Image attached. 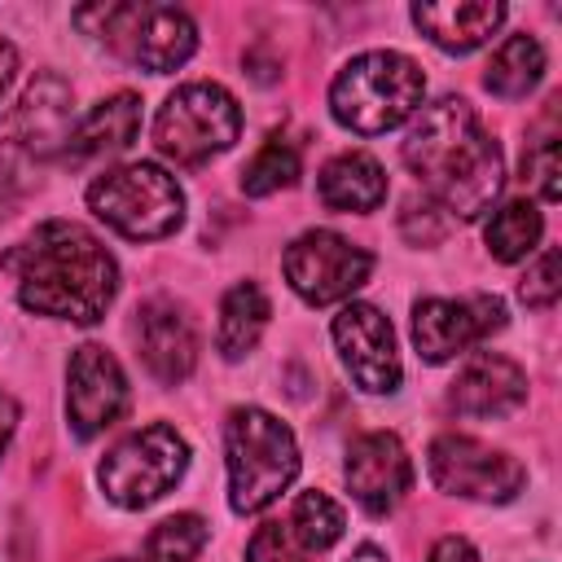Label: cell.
I'll use <instances>...</instances> for the list:
<instances>
[{"label":"cell","instance_id":"cell-1","mask_svg":"<svg viewBox=\"0 0 562 562\" xmlns=\"http://www.w3.org/2000/svg\"><path fill=\"white\" fill-rule=\"evenodd\" d=\"M4 268L18 277L22 307L75 325H97L119 290L114 255L70 220L40 224L22 246L4 255Z\"/></svg>","mask_w":562,"mask_h":562},{"label":"cell","instance_id":"cell-2","mask_svg":"<svg viewBox=\"0 0 562 562\" xmlns=\"http://www.w3.org/2000/svg\"><path fill=\"white\" fill-rule=\"evenodd\" d=\"M404 162L439 202V211H452L461 220L483 215L505 180L501 145L492 140V132H483L479 114L461 97H443L422 110L404 140Z\"/></svg>","mask_w":562,"mask_h":562},{"label":"cell","instance_id":"cell-3","mask_svg":"<svg viewBox=\"0 0 562 562\" xmlns=\"http://www.w3.org/2000/svg\"><path fill=\"white\" fill-rule=\"evenodd\" d=\"M422 92H426V79L413 57L373 48L342 66V75L329 88V110L342 127L360 136H378L400 127L422 105Z\"/></svg>","mask_w":562,"mask_h":562},{"label":"cell","instance_id":"cell-4","mask_svg":"<svg viewBox=\"0 0 562 562\" xmlns=\"http://www.w3.org/2000/svg\"><path fill=\"white\" fill-rule=\"evenodd\" d=\"M224 452H228V505L237 514H259L299 474V448L290 426L263 408L228 413Z\"/></svg>","mask_w":562,"mask_h":562},{"label":"cell","instance_id":"cell-5","mask_svg":"<svg viewBox=\"0 0 562 562\" xmlns=\"http://www.w3.org/2000/svg\"><path fill=\"white\" fill-rule=\"evenodd\" d=\"M88 206L132 241H158L184 220V193L158 162H127L119 171H105L101 180H92Z\"/></svg>","mask_w":562,"mask_h":562},{"label":"cell","instance_id":"cell-6","mask_svg":"<svg viewBox=\"0 0 562 562\" xmlns=\"http://www.w3.org/2000/svg\"><path fill=\"white\" fill-rule=\"evenodd\" d=\"M75 22H101L92 35H105L127 61L167 75L176 66H184L198 48V26L184 9L171 4H92V9H75Z\"/></svg>","mask_w":562,"mask_h":562},{"label":"cell","instance_id":"cell-7","mask_svg":"<svg viewBox=\"0 0 562 562\" xmlns=\"http://www.w3.org/2000/svg\"><path fill=\"white\" fill-rule=\"evenodd\" d=\"M237 132H241V110H237L233 92L220 83L176 88L154 119V145L180 167L224 154L237 140Z\"/></svg>","mask_w":562,"mask_h":562},{"label":"cell","instance_id":"cell-8","mask_svg":"<svg viewBox=\"0 0 562 562\" xmlns=\"http://www.w3.org/2000/svg\"><path fill=\"white\" fill-rule=\"evenodd\" d=\"M184 465H189L184 439H180L171 426L154 422V426L127 435V439L101 461V487H105V496H110L114 505L140 509V505L158 501L162 492H171V487L180 483Z\"/></svg>","mask_w":562,"mask_h":562},{"label":"cell","instance_id":"cell-9","mask_svg":"<svg viewBox=\"0 0 562 562\" xmlns=\"http://www.w3.org/2000/svg\"><path fill=\"white\" fill-rule=\"evenodd\" d=\"M281 268L294 285V294L321 307V303H338L351 290H360L373 272V255L329 228H312L299 241H290Z\"/></svg>","mask_w":562,"mask_h":562},{"label":"cell","instance_id":"cell-10","mask_svg":"<svg viewBox=\"0 0 562 562\" xmlns=\"http://www.w3.org/2000/svg\"><path fill=\"white\" fill-rule=\"evenodd\" d=\"M505 325V303L496 294H465V299H422L413 307V342L422 360L443 364L487 334Z\"/></svg>","mask_w":562,"mask_h":562},{"label":"cell","instance_id":"cell-11","mask_svg":"<svg viewBox=\"0 0 562 562\" xmlns=\"http://www.w3.org/2000/svg\"><path fill=\"white\" fill-rule=\"evenodd\" d=\"M430 479L470 501H509L522 487V465L470 435H439L430 443Z\"/></svg>","mask_w":562,"mask_h":562},{"label":"cell","instance_id":"cell-12","mask_svg":"<svg viewBox=\"0 0 562 562\" xmlns=\"http://www.w3.org/2000/svg\"><path fill=\"white\" fill-rule=\"evenodd\" d=\"M334 342L342 351L347 373L364 391H395L400 386V351L395 329L373 303H347L334 316Z\"/></svg>","mask_w":562,"mask_h":562},{"label":"cell","instance_id":"cell-13","mask_svg":"<svg viewBox=\"0 0 562 562\" xmlns=\"http://www.w3.org/2000/svg\"><path fill=\"white\" fill-rule=\"evenodd\" d=\"M127 408V378L119 369V360L97 347L83 342L70 356V391H66V417L75 426L79 439L101 435L105 426L119 422V413Z\"/></svg>","mask_w":562,"mask_h":562},{"label":"cell","instance_id":"cell-14","mask_svg":"<svg viewBox=\"0 0 562 562\" xmlns=\"http://www.w3.org/2000/svg\"><path fill=\"white\" fill-rule=\"evenodd\" d=\"M413 483L408 452L395 435L373 430L347 448V487L369 514H391Z\"/></svg>","mask_w":562,"mask_h":562},{"label":"cell","instance_id":"cell-15","mask_svg":"<svg viewBox=\"0 0 562 562\" xmlns=\"http://www.w3.org/2000/svg\"><path fill=\"white\" fill-rule=\"evenodd\" d=\"M4 132L22 145V154L35 162V158H53V154H66V140H70V88L57 79V75H40L13 119L4 123Z\"/></svg>","mask_w":562,"mask_h":562},{"label":"cell","instance_id":"cell-16","mask_svg":"<svg viewBox=\"0 0 562 562\" xmlns=\"http://www.w3.org/2000/svg\"><path fill=\"white\" fill-rule=\"evenodd\" d=\"M522 400H527V373L509 356H492V351L474 356L448 391V404L461 417H505L522 408Z\"/></svg>","mask_w":562,"mask_h":562},{"label":"cell","instance_id":"cell-17","mask_svg":"<svg viewBox=\"0 0 562 562\" xmlns=\"http://www.w3.org/2000/svg\"><path fill=\"white\" fill-rule=\"evenodd\" d=\"M140 356L158 382H184L193 360H198V334L193 321L171 303L154 299L140 307Z\"/></svg>","mask_w":562,"mask_h":562},{"label":"cell","instance_id":"cell-18","mask_svg":"<svg viewBox=\"0 0 562 562\" xmlns=\"http://www.w3.org/2000/svg\"><path fill=\"white\" fill-rule=\"evenodd\" d=\"M413 22L448 53H470L492 40L505 22V4L496 0H457V4H413Z\"/></svg>","mask_w":562,"mask_h":562},{"label":"cell","instance_id":"cell-19","mask_svg":"<svg viewBox=\"0 0 562 562\" xmlns=\"http://www.w3.org/2000/svg\"><path fill=\"white\" fill-rule=\"evenodd\" d=\"M140 132V101L132 92H119L101 105H92L79 127H70V140H66V162H92L101 154H119L136 140Z\"/></svg>","mask_w":562,"mask_h":562},{"label":"cell","instance_id":"cell-20","mask_svg":"<svg viewBox=\"0 0 562 562\" xmlns=\"http://www.w3.org/2000/svg\"><path fill=\"white\" fill-rule=\"evenodd\" d=\"M329 211H373L386 198V171L369 154H338L316 184Z\"/></svg>","mask_w":562,"mask_h":562},{"label":"cell","instance_id":"cell-21","mask_svg":"<svg viewBox=\"0 0 562 562\" xmlns=\"http://www.w3.org/2000/svg\"><path fill=\"white\" fill-rule=\"evenodd\" d=\"M268 316H272L268 294H263L255 281L233 285V290L224 294V303H220V334H215V342H220L224 360H241V356L259 342V334H263Z\"/></svg>","mask_w":562,"mask_h":562},{"label":"cell","instance_id":"cell-22","mask_svg":"<svg viewBox=\"0 0 562 562\" xmlns=\"http://www.w3.org/2000/svg\"><path fill=\"white\" fill-rule=\"evenodd\" d=\"M540 75H544V48H540V40L536 35H509L492 53L483 83H487V92L514 101V97H527L540 83Z\"/></svg>","mask_w":562,"mask_h":562},{"label":"cell","instance_id":"cell-23","mask_svg":"<svg viewBox=\"0 0 562 562\" xmlns=\"http://www.w3.org/2000/svg\"><path fill=\"white\" fill-rule=\"evenodd\" d=\"M540 233H544V220H540V211H536L531 202H505V206L492 215V224H487L483 237H487V250H492L501 263H518L522 255L536 250Z\"/></svg>","mask_w":562,"mask_h":562},{"label":"cell","instance_id":"cell-24","mask_svg":"<svg viewBox=\"0 0 562 562\" xmlns=\"http://www.w3.org/2000/svg\"><path fill=\"white\" fill-rule=\"evenodd\" d=\"M290 531H294V540L307 549V553H321V549H329L338 536H342V505L338 501H329L325 492H303L299 501H294V509H290Z\"/></svg>","mask_w":562,"mask_h":562},{"label":"cell","instance_id":"cell-25","mask_svg":"<svg viewBox=\"0 0 562 562\" xmlns=\"http://www.w3.org/2000/svg\"><path fill=\"white\" fill-rule=\"evenodd\" d=\"M206 522L198 518V514H171V518H162L149 536H145V544H140V562H193L198 553H202V544H206Z\"/></svg>","mask_w":562,"mask_h":562},{"label":"cell","instance_id":"cell-26","mask_svg":"<svg viewBox=\"0 0 562 562\" xmlns=\"http://www.w3.org/2000/svg\"><path fill=\"white\" fill-rule=\"evenodd\" d=\"M294 180H299V149H294V140H285V136H272V140L246 162V171H241V189H246L250 198L277 193V189H285V184H294Z\"/></svg>","mask_w":562,"mask_h":562},{"label":"cell","instance_id":"cell-27","mask_svg":"<svg viewBox=\"0 0 562 562\" xmlns=\"http://www.w3.org/2000/svg\"><path fill=\"white\" fill-rule=\"evenodd\" d=\"M246 558H250V562H307V549L294 540L290 522H263V527L250 536Z\"/></svg>","mask_w":562,"mask_h":562},{"label":"cell","instance_id":"cell-28","mask_svg":"<svg viewBox=\"0 0 562 562\" xmlns=\"http://www.w3.org/2000/svg\"><path fill=\"white\" fill-rule=\"evenodd\" d=\"M518 294H522V303H531V307H549V303L562 294V255H558L553 246H549V250L540 255V263L522 277Z\"/></svg>","mask_w":562,"mask_h":562},{"label":"cell","instance_id":"cell-29","mask_svg":"<svg viewBox=\"0 0 562 562\" xmlns=\"http://www.w3.org/2000/svg\"><path fill=\"white\" fill-rule=\"evenodd\" d=\"M439 206H430V202H408L404 206V215H400V228H404V237L408 241H417V246H426V241H439L443 237V220L435 215Z\"/></svg>","mask_w":562,"mask_h":562},{"label":"cell","instance_id":"cell-30","mask_svg":"<svg viewBox=\"0 0 562 562\" xmlns=\"http://www.w3.org/2000/svg\"><path fill=\"white\" fill-rule=\"evenodd\" d=\"M527 176L536 180V189H540V198L544 202H558V140H544L531 158H527Z\"/></svg>","mask_w":562,"mask_h":562},{"label":"cell","instance_id":"cell-31","mask_svg":"<svg viewBox=\"0 0 562 562\" xmlns=\"http://www.w3.org/2000/svg\"><path fill=\"white\" fill-rule=\"evenodd\" d=\"M426 562H474V549H470V540H461V536H443V540L430 549Z\"/></svg>","mask_w":562,"mask_h":562},{"label":"cell","instance_id":"cell-32","mask_svg":"<svg viewBox=\"0 0 562 562\" xmlns=\"http://www.w3.org/2000/svg\"><path fill=\"white\" fill-rule=\"evenodd\" d=\"M13 75H18V48H13L9 40H0V97L9 92Z\"/></svg>","mask_w":562,"mask_h":562},{"label":"cell","instance_id":"cell-33","mask_svg":"<svg viewBox=\"0 0 562 562\" xmlns=\"http://www.w3.org/2000/svg\"><path fill=\"white\" fill-rule=\"evenodd\" d=\"M13 426H18V404H13V395L0 391V452H4V443L13 435Z\"/></svg>","mask_w":562,"mask_h":562},{"label":"cell","instance_id":"cell-34","mask_svg":"<svg viewBox=\"0 0 562 562\" xmlns=\"http://www.w3.org/2000/svg\"><path fill=\"white\" fill-rule=\"evenodd\" d=\"M347 562H386V553H382V549H373V544H360Z\"/></svg>","mask_w":562,"mask_h":562}]
</instances>
